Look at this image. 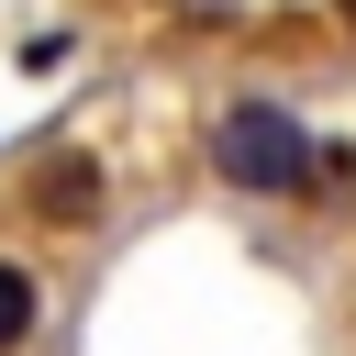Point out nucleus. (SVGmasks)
<instances>
[{"mask_svg": "<svg viewBox=\"0 0 356 356\" xmlns=\"http://www.w3.org/2000/svg\"><path fill=\"white\" fill-rule=\"evenodd\" d=\"M211 167H222V189H245V200H289V189H312V134H300V111L289 100H234L222 122H211Z\"/></svg>", "mask_w": 356, "mask_h": 356, "instance_id": "nucleus-1", "label": "nucleus"}, {"mask_svg": "<svg viewBox=\"0 0 356 356\" xmlns=\"http://www.w3.org/2000/svg\"><path fill=\"white\" fill-rule=\"evenodd\" d=\"M22 200H33L44 222H89V211H100V167H89V156H44Z\"/></svg>", "mask_w": 356, "mask_h": 356, "instance_id": "nucleus-2", "label": "nucleus"}, {"mask_svg": "<svg viewBox=\"0 0 356 356\" xmlns=\"http://www.w3.org/2000/svg\"><path fill=\"white\" fill-rule=\"evenodd\" d=\"M33 323H44V289H33V267H22V256H0V356H11Z\"/></svg>", "mask_w": 356, "mask_h": 356, "instance_id": "nucleus-3", "label": "nucleus"}, {"mask_svg": "<svg viewBox=\"0 0 356 356\" xmlns=\"http://www.w3.org/2000/svg\"><path fill=\"white\" fill-rule=\"evenodd\" d=\"M345 33H356V0H345Z\"/></svg>", "mask_w": 356, "mask_h": 356, "instance_id": "nucleus-4", "label": "nucleus"}]
</instances>
